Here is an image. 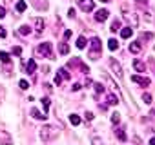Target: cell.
<instances>
[{
	"label": "cell",
	"instance_id": "34",
	"mask_svg": "<svg viewBox=\"0 0 155 145\" xmlns=\"http://www.w3.org/2000/svg\"><path fill=\"white\" fill-rule=\"evenodd\" d=\"M42 105L44 109H49V98H42Z\"/></svg>",
	"mask_w": 155,
	"mask_h": 145
},
{
	"label": "cell",
	"instance_id": "17",
	"mask_svg": "<svg viewBox=\"0 0 155 145\" xmlns=\"http://www.w3.org/2000/svg\"><path fill=\"white\" fill-rule=\"evenodd\" d=\"M108 103H110V105H117V103H119V96L113 94V93H110V94H108Z\"/></svg>",
	"mask_w": 155,
	"mask_h": 145
},
{
	"label": "cell",
	"instance_id": "39",
	"mask_svg": "<svg viewBox=\"0 0 155 145\" xmlns=\"http://www.w3.org/2000/svg\"><path fill=\"white\" fill-rule=\"evenodd\" d=\"M4 17H6V9L0 6V18H4Z\"/></svg>",
	"mask_w": 155,
	"mask_h": 145
},
{
	"label": "cell",
	"instance_id": "5",
	"mask_svg": "<svg viewBox=\"0 0 155 145\" xmlns=\"http://www.w3.org/2000/svg\"><path fill=\"white\" fill-rule=\"evenodd\" d=\"M0 143H2V145H13L11 134L8 131H4V129H0Z\"/></svg>",
	"mask_w": 155,
	"mask_h": 145
},
{
	"label": "cell",
	"instance_id": "31",
	"mask_svg": "<svg viewBox=\"0 0 155 145\" xmlns=\"http://www.w3.org/2000/svg\"><path fill=\"white\" fill-rule=\"evenodd\" d=\"M153 38V33H142V36H140V40H151Z\"/></svg>",
	"mask_w": 155,
	"mask_h": 145
},
{
	"label": "cell",
	"instance_id": "43",
	"mask_svg": "<svg viewBox=\"0 0 155 145\" xmlns=\"http://www.w3.org/2000/svg\"><path fill=\"white\" fill-rule=\"evenodd\" d=\"M102 2H111V0H102Z\"/></svg>",
	"mask_w": 155,
	"mask_h": 145
},
{
	"label": "cell",
	"instance_id": "16",
	"mask_svg": "<svg viewBox=\"0 0 155 145\" xmlns=\"http://www.w3.org/2000/svg\"><path fill=\"white\" fill-rule=\"evenodd\" d=\"M57 76L60 78V80H69V72L62 67V69H58V72H57Z\"/></svg>",
	"mask_w": 155,
	"mask_h": 145
},
{
	"label": "cell",
	"instance_id": "37",
	"mask_svg": "<svg viewBox=\"0 0 155 145\" xmlns=\"http://www.w3.org/2000/svg\"><path fill=\"white\" fill-rule=\"evenodd\" d=\"M0 38H6V27L0 26Z\"/></svg>",
	"mask_w": 155,
	"mask_h": 145
},
{
	"label": "cell",
	"instance_id": "27",
	"mask_svg": "<svg viewBox=\"0 0 155 145\" xmlns=\"http://www.w3.org/2000/svg\"><path fill=\"white\" fill-rule=\"evenodd\" d=\"M111 123H113V125L120 123V114H117V113H115V114H111Z\"/></svg>",
	"mask_w": 155,
	"mask_h": 145
},
{
	"label": "cell",
	"instance_id": "13",
	"mask_svg": "<svg viewBox=\"0 0 155 145\" xmlns=\"http://www.w3.org/2000/svg\"><path fill=\"white\" fill-rule=\"evenodd\" d=\"M131 35H133V27H131V26H126V27L120 29V36H122V38H130Z\"/></svg>",
	"mask_w": 155,
	"mask_h": 145
},
{
	"label": "cell",
	"instance_id": "10",
	"mask_svg": "<svg viewBox=\"0 0 155 145\" xmlns=\"http://www.w3.org/2000/svg\"><path fill=\"white\" fill-rule=\"evenodd\" d=\"M33 24H35V31H37V33H42V31H44V27H46V24H44V20H42V18H35V20H33Z\"/></svg>",
	"mask_w": 155,
	"mask_h": 145
},
{
	"label": "cell",
	"instance_id": "32",
	"mask_svg": "<svg viewBox=\"0 0 155 145\" xmlns=\"http://www.w3.org/2000/svg\"><path fill=\"white\" fill-rule=\"evenodd\" d=\"M91 143H93V145H102V140H101L99 136H93V138H91Z\"/></svg>",
	"mask_w": 155,
	"mask_h": 145
},
{
	"label": "cell",
	"instance_id": "7",
	"mask_svg": "<svg viewBox=\"0 0 155 145\" xmlns=\"http://www.w3.org/2000/svg\"><path fill=\"white\" fill-rule=\"evenodd\" d=\"M131 80L135 82V84H139V85H142V87H148L151 82H150V78H146V76H139V75H133L131 76Z\"/></svg>",
	"mask_w": 155,
	"mask_h": 145
},
{
	"label": "cell",
	"instance_id": "8",
	"mask_svg": "<svg viewBox=\"0 0 155 145\" xmlns=\"http://www.w3.org/2000/svg\"><path fill=\"white\" fill-rule=\"evenodd\" d=\"M108 15H110V11H108V9H99V11L95 13V20L102 24V22H106V20H108Z\"/></svg>",
	"mask_w": 155,
	"mask_h": 145
},
{
	"label": "cell",
	"instance_id": "11",
	"mask_svg": "<svg viewBox=\"0 0 155 145\" xmlns=\"http://www.w3.org/2000/svg\"><path fill=\"white\" fill-rule=\"evenodd\" d=\"M29 2H31L37 9H48V2H46V0H29Z\"/></svg>",
	"mask_w": 155,
	"mask_h": 145
},
{
	"label": "cell",
	"instance_id": "22",
	"mask_svg": "<svg viewBox=\"0 0 155 145\" xmlns=\"http://www.w3.org/2000/svg\"><path fill=\"white\" fill-rule=\"evenodd\" d=\"M117 138H119L120 141H126V132H124V127H119V129H117Z\"/></svg>",
	"mask_w": 155,
	"mask_h": 145
},
{
	"label": "cell",
	"instance_id": "14",
	"mask_svg": "<svg viewBox=\"0 0 155 145\" xmlns=\"http://www.w3.org/2000/svg\"><path fill=\"white\" fill-rule=\"evenodd\" d=\"M31 116H33L35 120H46V118H48L44 113H40V111H38V109H35V107L31 109Z\"/></svg>",
	"mask_w": 155,
	"mask_h": 145
},
{
	"label": "cell",
	"instance_id": "9",
	"mask_svg": "<svg viewBox=\"0 0 155 145\" xmlns=\"http://www.w3.org/2000/svg\"><path fill=\"white\" fill-rule=\"evenodd\" d=\"M140 51H142V44H140V40H135V42L130 44V53L137 54V53H140Z\"/></svg>",
	"mask_w": 155,
	"mask_h": 145
},
{
	"label": "cell",
	"instance_id": "25",
	"mask_svg": "<svg viewBox=\"0 0 155 145\" xmlns=\"http://www.w3.org/2000/svg\"><path fill=\"white\" fill-rule=\"evenodd\" d=\"M69 122H71V125H81V116L71 114V116H69Z\"/></svg>",
	"mask_w": 155,
	"mask_h": 145
},
{
	"label": "cell",
	"instance_id": "6",
	"mask_svg": "<svg viewBox=\"0 0 155 145\" xmlns=\"http://www.w3.org/2000/svg\"><path fill=\"white\" fill-rule=\"evenodd\" d=\"M110 67H111V71L115 72V76H117V78H122V67H120V63H119V62L110 60Z\"/></svg>",
	"mask_w": 155,
	"mask_h": 145
},
{
	"label": "cell",
	"instance_id": "24",
	"mask_svg": "<svg viewBox=\"0 0 155 145\" xmlns=\"http://www.w3.org/2000/svg\"><path fill=\"white\" fill-rule=\"evenodd\" d=\"M110 31H113V33L120 31V22H119V20H113V22H111V27H110Z\"/></svg>",
	"mask_w": 155,
	"mask_h": 145
},
{
	"label": "cell",
	"instance_id": "12",
	"mask_svg": "<svg viewBox=\"0 0 155 145\" xmlns=\"http://www.w3.org/2000/svg\"><path fill=\"white\" fill-rule=\"evenodd\" d=\"M26 71L29 72V75H33V72L37 71V63H35V60H33V58H29V60H28V63H26Z\"/></svg>",
	"mask_w": 155,
	"mask_h": 145
},
{
	"label": "cell",
	"instance_id": "15",
	"mask_svg": "<svg viewBox=\"0 0 155 145\" xmlns=\"http://www.w3.org/2000/svg\"><path fill=\"white\" fill-rule=\"evenodd\" d=\"M133 67H135V71H139V72H146V65H144L140 60H135V62H133Z\"/></svg>",
	"mask_w": 155,
	"mask_h": 145
},
{
	"label": "cell",
	"instance_id": "40",
	"mask_svg": "<svg viewBox=\"0 0 155 145\" xmlns=\"http://www.w3.org/2000/svg\"><path fill=\"white\" fill-rule=\"evenodd\" d=\"M81 87H82V85H81V84H75V85H73V87H71V91H79V89H81Z\"/></svg>",
	"mask_w": 155,
	"mask_h": 145
},
{
	"label": "cell",
	"instance_id": "26",
	"mask_svg": "<svg viewBox=\"0 0 155 145\" xmlns=\"http://www.w3.org/2000/svg\"><path fill=\"white\" fill-rule=\"evenodd\" d=\"M18 33H20L22 36H26V35H29V33H31V27H29V26H22V27L18 29Z\"/></svg>",
	"mask_w": 155,
	"mask_h": 145
},
{
	"label": "cell",
	"instance_id": "42",
	"mask_svg": "<svg viewBox=\"0 0 155 145\" xmlns=\"http://www.w3.org/2000/svg\"><path fill=\"white\" fill-rule=\"evenodd\" d=\"M150 145H155V136H153V138L150 140Z\"/></svg>",
	"mask_w": 155,
	"mask_h": 145
},
{
	"label": "cell",
	"instance_id": "36",
	"mask_svg": "<svg viewBox=\"0 0 155 145\" xmlns=\"http://www.w3.org/2000/svg\"><path fill=\"white\" fill-rule=\"evenodd\" d=\"M84 116H86V120H88V122H91V120H93V113H91V111H88Z\"/></svg>",
	"mask_w": 155,
	"mask_h": 145
},
{
	"label": "cell",
	"instance_id": "41",
	"mask_svg": "<svg viewBox=\"0 0 155 145\" xmlns=\"http://www.w3.org/2000/svg\"><path fill=\"white\" fill-rule=\"evenodd\" d=\"M69 36H71V31H69V29H68V31H64V38H66V40H68V38H69Z\"/></svg>",
	"mask_w": 155,
	"mask_h": 145
},
{
	"label": "cell",
	"instance_id": "18",
	"mask_svg": "<svg viewBox=\"0 0 155 145\" xmlns=\"http://www.w3.org/2000/svg\"><path fill=\"white\" fill-rule=\"evenodd\" d=\"M108 47H110L111 51H117V49H119V42H117L115 38H110V40H108Z\"/></svg>",
	"mask_w": 155,
	"mask_h": 145
},
{
	"label": "cell",
	"instance_id": "2",
	"mask_svg": "<svg viewBox=\"0 0 155 145\" xmlns=\"http://www.w3.org/2000/svg\"><path fill=\"white\" fill-rule=\"evenodd\" d=\"M101 51H102L101 38H99V36H93V38L90 40V58H91V60H99Z\"/></svg>",
	"mask_w": 155,
	"mask_h": 145
},
{
	"label": "cell",
	"instance_id": "38",
	"mask_svg": "<svg viewBox=\"0 0 155 145\" xmlns=\"http://www.w3.org/2000/svg\"><path fill=\"white\" fill-rule=\"evenodd\" d=\"M68 17H69V18H75V9H73V8H69V11H68Z\"/></svg>",
	"mask_w": 155,
	"mask_h": 145
},
{
	"label": "cell",
	"instance_id": "23",
	"mask_svg": "<svg viewBox=\"0 0 155 145\" xmlns=\"http://www.w3.org/2000/svg\"><path fill=\"white\" fill-rule=\"evenodd\" d=\"M26 8H28V4L24 2V0L17 2V11H18V13H24V11H26Z\"/></svg>",
	"mask_w": 155,
	"mask_h": 145
},
{
	"label": "cell",
	"instance_id": "28",
	"mask_svg": "<svg viewBox=\"0 0 155 145\" xmlns=\"http://www.w3.org/2000/svg\"><path fill=\"white\" fill-rule=\"evenodd\" d=\"M142 100H144V103H151V94L150 93H142Z\"/></svg>",
	"mask_w": 155,
	"mask_h": 145
},
{
	"label": "cell",
	"instance_id": "21",
	"mask_svg": "<svg viewBox=\"0 0 155 145\" xmlns=\"http://www.w3.org/2000/svg\"><path fill=\"white\" fill-rule=\"evenodd\" d=\"M86 44H88V40H86L84 36H79V38H77V47H79V49H84Z\"/></svg>",
	"mask_w": 155,
	"mask_h": 145
},
{
	"label": "cell",
	"instance_id": "3",
	"mask_svg": "<svg viewBox=\"0 0 155 145\" xmlns=\"http://www.w3.org/2000/svg\"><path fill=\"white\" fill-rule=\"evenodd\" d=\"M37 51H38L44 58H53V49H51V44H49V42H42Z\"/></svg>",
	"mask_w": 155,
	"mask_h": 145
},
{
	"label": "cell",
	"instance_id": "29",
	"mask_svg": "<svg viewBox=\"0 0 155 145\" xmlns=\"http://www.w3.org/2000/svg\"><path fill=\"white\" fill-rule=\"evenodd\" d=\"M18 85H20V89H22V91H28V87H29V84H28L26 80H20V82H18Z\"/></svg>",
	"mask_w": 155,
	"mask_h": 145
},
{
	"label": "cell",
	"instance_id": "19",
	"mask_svg": "<svg viewBox=\"0 0 155 145\" xmlns=\"http://www.w3.org/2000/svg\"><path fill=\"white\" fill-rule=\"evenodd\" d=\"M58 53H60V54H68V53H69V45H68L66 42H62V44L58 45Z\"/></svg>",
	"mask_w": 155,
	"mask_h": 145
},
{
	"label": "cell",
	"instance_id": "1",
	"mask_svg": "<svg viewBox=\"0 0 155 145\" xmlns=\"http://www.w3.org/2000/svg\"><path fill=\"white\" fill-rule=\"evenodd\" d=\"M40 140H44V141H51V140H55L57 136H58V129L55 127V125H44L42 129H40Z\"/></svg>",
	"mask_w": 155,
	"mask_h": 145
},
{
	"label": "cell",
	"instance_id": "20",
	"mask_svg": "<svg viewBox=\"0 0 155 145\" xmlns=\"http://www.w3.org/2000/svg\"><path fill=\"white\" fill-rule=\"evenodd\" d=\"M0 62H4V63H9V62H11V56H9V53H4V51H0Z\"/></svg>",
	"mask_w": 155,
	"mask_h": 145
},
{
	"label": "cell",
	"instance_id": "33",
	"mask_svg": "<svg viewBox=\"0 0 155 145\" xmlns=\"http://www.w3.org/2000/svg\"><path fill=\"white\" fill-rule=\"evenodd\" d=\"M13 54L20 56V54H22V47H18V45H17V47H13Z\"/></svg>",
	"mask_w": 155,
	"mask_h": 145
},
{
	"label": "cell",
	"instance_id": "4",
	"mask_svg": "<svg viewBox=\"0 0 155 145\" xmlns=\"http://www.w3.org/2000/svg\"><path fill=\"white\" fill-rule=\"evenodd\" d=\"M79 8H81L84 13H90V11H93L95 2H93V0H79Z\"/></svg>",
	"mask_w": 155,
	"mask_h": 145
},
{
	"label": "cell",
	"instance_id": "35",
	"mask_svg": "<svg viewBox=\"0 0 155 145\" xmlns=\"http://www.w3.org/2000/svg\"><path fill=\"white\" fill-rule=\"evenodd\" d=\"M95 91H97V93H104V87H102L101 84H95Z\"/></svg>",
	"mask_w": 155,
	"mask_h": 145
},
{
	"label": "cell",
	"instance_id": "30",
	"mask_svg": "<svg viewBox=\"0 0 155 145\" xmlns=\"http://www.w3.org/2000/svg\"><path fill=\"white\" fill-rule=\"evenodd\" d=\"M135 4H137L139 8H146V6H148V0H135Z\"/></svg>",
	"mask_w": 155,
	"mask_h": 145
}]
</instances>
